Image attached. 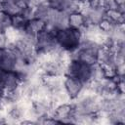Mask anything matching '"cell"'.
Returning a JSON list of instances; mask_svg holds the SVG:
<instances>
[{"label": "cell", "mask_w": 125, "mask_h": 125, "mask_svg": "<svg viewBox=\"0 0 125 125\" xmlns=\"http://www.w3.org/2000/svg\"><path fill=\"white\" fill-rule=\"evenodd\" d=\"M101 66H102V69H103V72H104V77H107V78H114V77L116 76L115 67L110 66V65H107V64H101Z\"/></svg>", "instance_id": "20"}, {"label": "cell", "mask_w": 125, "mask_h": 125, "mask_svg": "<svg viewBox=\"0 0 125 125\" xmlns=\"http://www.w3.org/2000/svg\"><path fill=\"white\" fill-rule=\"evenodd\" d=\"M6 74H7V71L0 67V91H3L4 89V82H5Z\"/></svg>", "instance_id": "23"}, {"label": "cell", "mask_w": 125, "mask_h": 125, "mask_svg": "<svg viewBox=\"0 0 125 125\" xmlns=\"http://www.w3.org/2000/svg\"><path fill=\"white\" fill-rule=\"evenodd\" d=\"M113 25H114V23H113L112 21H109L108 19H106V18L103 19V20L99 22V24H98V26H99L103 31L106 32L107 34H108V32L112 29Z\"/></svg>", "instance_id": "18"}, {"label": "cell", "mask_w": 125, "mask_h": 125, "mask_svg": "<svg viewBox=\"0 0 125 125\" xmlns=\"http://www.w3.org/2000/svg\"><path fill=\"white\" fill-rule=\"evenodd\" d=\"M79 1H81V2H89L90 0H79Z\"/></svg>", "instance_id": "25"}, {"label": "cell", "mask_w": 125, "mask_h": 125, "mask_svg": "<svg viewBox=\"0 0 125 125\" xmlns=\"http://www.w3.org/2000/svg\"><path fill=\"white\" fill-rule=\"evenodd\" d=\"M70 2L71 0H51L49 1L50 5L54 9L59 10V11H64Z\"/></svg>", "instance_id": "17"}, {"label": "cell", "mask_w": 125, "mask_h": 125, "mask_svg": "<svg viewBox=\"0 0 125 125\" xmlns=\"http://www.w3.org/2000/svg\"><path fill=\"white\" fill-rule=\"evenodd\" d=\"M86 24H99V22L105 18L104 8H92L91 6L84 14Z\"/></svg>", "instance_id": "6"}, {"label": "cell", "mask_w": 125, "mask_h": 125, "mask_svg": "<svg viewBox=\"0 0 125 125\" xmlns=\"http://www.w3.org/2000/svg\"><path fill=\"white\" fill-rule=\"evenodd\" d=\"M72 112L73 109L71 104H62L53 110L52 117L58 121V123H73Z\"/></svg>", "instance_id": "3"}, {"label": "cell", "mask_w": 125, "mask_h": 125, "mask_svg": "<svg viewBox=\"0 0 125 125\" xmlns=\"http://www.w3.org/2000/svg\"><path fill=\"white\" fill-rule=\"evenodd\" d=\"M3 31L5 33V36L7 38V41L9 43V46L15 45V43L21 37V34H22V30H20V29H18L17 27H15L13 25L8 26Z\"/></svg>", "instance_id": "12"}, {"label": "cell", "mask_w": 125, "mask_h": 125, "mask_svg": "<svg viewBox=\"0 0 125 125\" xmlns=\"http://www.w3.org/2000/svg\"><path fill=\"white\" fill-rule=\"evenodd\" d=\"M8 46H9V43L7 41L5 33L3 30H0V50L6 49V48H8Z\"/></svg>", "instance_id": "21"}, {"label": "cell", "mask_w": 125, "mask_h": 125, "mask_svg": "<svg viewBox=\"0 0 125 125\" xmlns=\"http://www.w3.org/2000/svg\"><path fill=\"white\" fill-rule=\"evenodd\" d=\"M114 2L117 5H124L125 4V0H114Z\"/></svg>", "instance_id": "24"}, {"label": "cell", "mask_w": 125, "mask_h": 125, "mask_svg": "<svg viewBox=\"0 0 125 125\" xmlns=\"http://www.w3.org/2000/svg\"><path fill=\"white\" fill-rule=\"evenodd\" d=\"M45 28V21L39 19H33L27 21V24L24 28V31L33 34V35H37L40 31L44 30Z\"/></svg>", "instance_id": "11"}, {"label": "cell", "mask_w": 125, "mask_h": 125, "mask_svg": "<svg viewBox=\"0 0 125 125\" xmlns=\"http://www.w3.org/2000/svg\"><path fill=\"white\" fill-rule=\"evenodd\" d=\"M1 94H2V91H0V95H1Z\"/></svg>", "instance_id": "26"}, {"label": "cell", "mask_w": 125, "mask_h": 125, "mask_svg": "<svg viewBox=\"0 0 125 125\" xmlns=\"http://www.w3.org/2000/svg\"><path fill=\"white\" fill-rule=\"evenodd\" d=\"M89 5L92 8H104L105 0H90Z\"/></svg>", "instance_id": "22"}, {"label": "cell", "mask_w": 125, "mask_h": 125, "mask_svg": "<svg viewBox=\"0 0 125 125\" xmlns=\"http://www.w3.org/2000/svg\"><path fill=\"white\" fill-rule=\"evenodd\" d=\"M12 25V17L3 11H0V30H4Z\"/></svg>", "instance_id": "16"}, {"label": "cell", "mask_w": 125, "mask_h": 125, "mask_svg": "<svg viewBox=\"0 0 125 125\" xmlns=\"http://www.w3.org/2000/svg\"><path fill=\"white\" fill-rule=\"evenodd\" d=\"M68 24H69V28L80 30L83 26H85L86 20L84 16L79 12L71 13L68 16Z\"/></svg>", "instance_id": "10"}, {"label": "cell", "mask_w": 125, "mask_h": 125, "mask_svg": "<svg viewBox=\"0 0 125 125\" xmlns=\"http://www.w3.org/2000/svg\"><path fill=\"white\" fill-rule=\"evenodd\" d=\"M65 76L62 75H52V74H43L42 75V82L43 84L50 89L51 91L60 89L63 87Z\"/></svg>", "instance_id": "7"}, {"label": "cell", "mask_w": 125, "mask_h": 125, "mask_svg": "<svg viewBox=\"0 0 125 125\" xmlns=\"http://www.w3.org/2000/svg\"><path fill=\"white\" fill-rule=\"evenodd\" d=\"M63 87H64L65 91L67 92V94L70 96V98L73 100L76 97H78V95L81 93V91L84 87V84L74 77L65 76Z\"/></svg>", "instance_id": "4"}, {"label": "cell", "mask_w": 125, "mask_h": 125, "mask_svg": "<svg viewBox=\"0 0 125 125\" xmlns=\"http://www.w3.org/2000/svg\"><path fill=\"white\" fill-rule=\"evenodd\" d=\"M54 8L50 5L49 2H42L39 3L35 8H34V12H35V19H39L44 21L45 22L47 21V20L50 18L52 12H53Z\"/></svg>", "instance_id": "8"}, {"label": "cell", "mask_w": 125, "mask_h": 125, "mask_svg": "<svg viewBox=\"0 0 125 125\" xmlns=\"http://www.w3.org/2000/svg\"><path fill=\"white\" fill-rule=\"evenodd\" d=\"M105 18L108 19L113 23H123L124 22V14L120 13L118 10H105Z\"/></svg>", "instance_id": "14"}, {"label": "cell", "mask_w": 125, "mask_h": 125, "mask_svg": "<svg viewBox=\"0 0 125 125\" xmlns=\"http://www.w3.org/2000/svg\"><path fill=\"white\" fill-rule=\"evenodd\" d=\"M27 24V21L25 19H23L22 16L21 15H17L12 17V25L17 27L20 30H24L25 26Z\"/></svg>", "instance_id": "15"}, {"label": "cell", "mask_w": 125, "mask_h": 125, "mask_svg": "<svg viewBox=\"0 0 125 125\" xmlns=\"http://www.w3.org/2000/svg\"><path fill=\"white\" fill-rule=\"evenodd\" d=\"M76 61H80L88 65H93L98 63L97 61V55L87 52V51H83L81 49H79L78 47V55H77V60Z\"/></svg>", "instance_id": "13"}, {"label": "cell", "mask_w": 125, "mask_h": 125, "mask_svg": "<svg viewBox=\"0 0 125 125\" xmlns=\"http://www.w3.org/2000/svg\"><path fill=\"white\" fill-rule=\"evenodd\" d=\"M20 15L22 16L23 19H25L27 21H30V20H33V19H35L34 8H30V7H26V6H25V7L21 10V12Z\"/></svg>", "instance_id": "19"}, {"label": "cell", "mask_w": 125, "mask_h": 125, "mask_svg": "<svg viewBox=\"0 0 125 125\" xmlns=\"http://www.w3.org/2000/svg\"><path fill=\"white\" fill-rule=\"evenodd\" d=\"M65 76L74 77L83 84L91 80V65H88L80 61H71L65 68Z\"/></svg>", "instance_id": "2"}, {"label": "cell", "mask_w": 125, "mask_h": 125, "mask_svg": "<svg viewBox=\"0 0 125 125\" xmlns=\"http://www.w3.org/2000/svg\"><path fill=\"white\" fill-rule=\"evenodd\" d=\"M56 41L58 44L65 50H72L79 46L81 41V33L77 29L66 28L58 30L55 34Z\"/></svg>", "instance_id": "1"}, {"label": "cell", "mask_w": 125, "mask_h": 125, "mask_svg": "<svg viewBox=\"0 0 125 125\" xmlns=\"http://www.w3.org/2000/svg\"><path fill=\"white\" fill-rule=\"evenodd\" d=\"M21 81V80L18 73L14 72V71H7L3 91L4 92H11V91L15 90L19 86Z\"/></svg>", "instance_id": "9"}, {"label": "cell", "mask_w": 125, "mask_h": 125, "mask_svg": "<svg viewBox=\"0 0 125 125\" xmlns=\"http://www.w3.org/2000/svg\"><path fill=\"white\" fill-rule=\"evenodd\" d=\"M72 99L65 91L64 87H62L60 89L51 91V104L53 109H55L58 105L62 104H70Z\"/></svg>", "instance_id": "5"}]
</instances>
